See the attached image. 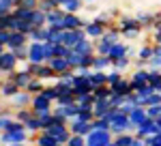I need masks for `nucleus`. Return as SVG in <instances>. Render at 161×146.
Returning a JSON list of instances; mask_svg holds the SVG:
<instances>
[{"mask_svg": "<svg viewBox=\"0 0 161 146\" xmlns=\"http://www.w3.org/2000/svg\"><path fill=\"white\" fill-rule=\"evenodd\" d=\"M7 80L15 82L19 88H26V86H28V82L32 80V73L26 71V69H15L13 73H9V75H7Z\"/></svg>", "mask_w": 161, "mask_h": 146, "instance_id": "13", "label": "nucleus"}, {"mask_svg": "<svg viewBox=\"0 0 161 146\" xmlns=\"http://www.w3.org/2000/svg\"><path fill=\"white\" fill-rule=\"evenodd\" d=\"M146 118H148V112H146V108H144V105H137V108L133 110L131 114H129V121H131V125H133V131H136V129H137V127H140L144 121H146Z\"/></svg>", "mask_w": 161, "mask_h": 146, "instance_id": "18", "label": "nucleus"}, {"mask_svg": "<svg viewBox=\"0 0 161 146\" xmlns=\"http://www.w3.org/2000/svg\"><path fill=\"white\" fill-rule=\"evenodd\" d=\"M112 135H118V133H125V131H133V125L129 121V114H123L120 110L116 112V116L112 118V127H110Z\"/></svg>", "mask_w": 161, "mask_h": 146, "instance_id": "4", "label": "nucleus"}, {"mask_svg": "<svg viewBox=\"0 0 161 146\" xmlns=\"http://www.w3.org/2000/svg\"><path fill=\"white\" fill-rule=\"evenodd\" d=\"M43 49H45V60L54 58V43H50V41H43Z\"/></svg>", "mask_w": 161, "mask_h": 146, "instance_id": "50", "label": "nucleus"}, {"mask_svg": "<svg viewBox=\"0 0 161 146\" xmlns=\"http://www.w3.org/2000/svg\"><path fill=\"white\" fill-rule=\"evenodd\" d=\"M92 69H99V71H110V69H112V58H110V56H105V54H95Z\"/></svg>", "mask_w": 161, "mask_h": 146, "instance_id": "26", "label": "nucleus"}, {"mask_svg": "<svg viewBox=\"0 0 161 146\" xmlns=\"http://www.w3.org/2000/svg\"><path fill=\"white\" fill-rule=\"evenodd\" d=\"M133 133H136L137 138H142V140H144V138H148V135H153V133H155V118H150V116H148V118L142 122Z\"/></svg>", "mask_w": 161, "mask_h": 146, "instance_id": "23", "label": "nucleus"}, {"mask_svg": "<svg viewBox=\"0 0 161 146\" xmlns=\"http://www.w3.org/2000/svg\"><path fill=\"white\" fill-rule=\"evenodd\" d=\"M13 54H15V58L19 62L28 60V43L26 45H19V48H13Z\"/></svg>", "mask_w": 161, "mask_h": 146, "instance_id": "41", "label": "nucleus"}, {"mask_svg": "<svg viewBox=\"0 0 161 146\" xmlns=\"http://www.w3.org/2000/svg\"><path fill=\"white\" fill-rule=\"evenodd\" d=\"M30 108H32V112H35V116H41V114H45V112H52L54 101H52V99H47L43 93H39V95H32Z\"/></svg>", "mask_w": 161, "mask_h": 146, "instance_id": "6", "label": "nucleus"}, {"mask_svg": "<svg viewBox=\"0 0 161 146\" xmlns=\"http://www.w3.org/2000/svg\"><path fill=\"white\" fill-rule=\"evenodd\" d=\"M15 2L17 0H0V15H9L15 9Z\"/></svg>", "mask_w": 161, "mask_h": 146, "instance_id": "42", "label": "nucleus"}, {"mask_svg": "<svg viewBox=\"0 0 161 146\" xmlns=\"http://www.w3.org/2000/svg\"><path fill=\"white\" fill-rule=\"evenodd\" d=\"M69 45H64V43H56L54 45V56H67L69 54Z\"/></svg>", "mask_w": 161, "mask_h": 146, "instance_id": "49", "label": "nucleus"}, {"mask_svg": "<svg viewBox=\"0 0 161 146\" xmlns=\"http://www.w3.org/2000/svg\"><path fill=\"white\" fill-rule=\"evenodd\" d=\"M69 129H71V133H77V135H84L86 138L90 131H92V122H88V121H82V118H71L69 121Z\"/></svg>", "mask_w": 161, "mask_h": 146, "instance_id": "12", "label": "nucleus"}, {"mask_svg": "<svg viewBox=\"0 0 161 146\" xmlns=\"http://www.w3.org/2000/svg\"><path fill=\"white\" fill-rule=\"evenodd\" d=\"M60 4L56 2V0H39V7L37 9H41L43 13H50V11H54V9H58Z\"/></svg>", "mask_w": 161, "mask_h": 146, "instance_id": "39", "label": "nucleus"}, {"mask_svg": "<svg viewBox=\"0 0 161 146\" xmlns=\"http://www.w3.org/2000/svg\"><path fill=\"white\" fill-rule=\"evenodd\" d=\"M125 77V73L123 71H118V69H114V67H112L110 71H108V84H116V82H118V80H123Z\"/></svg>", "mask_w": 161, "mask_h": 146, "instance_id": "43", "label": "nucleus"}, {"mask_svg": "<svg viewBox=\"0 0 161 146\" xmlns=\"http://www.w3.org/2000/svg\"><path fill=\"white\" fill-rule=\"evenodd\" d=\"M84 2H88V4H90V2H95V0H84Z\"/></svg>", "mask_w": 161, "mask_h": 146, "instance_id": "61", "label": "nucleus"}, {"mask_svg": "<svg viewBox=\"0 0 161 146\" xmlns=\"http://www.w3.org/2000/svg\"><path fill=\"white\" fill-rule=\"evenodd\" d=\"M150 43H161V32H155V30H153V36H150Z\"/></svg>", "mask_w": 161, "mask_h": 146, "instance_id": "54", "label": "nucleus"}, {"mask_svg": "<svg viewBox=\"0 0 161 146\" xmlns=\"http://www.w3.org/2000/svg\"><path fill=\"white\" fill-rule=\"evenodd\" d=\"M129 80H131L133 90L142 84H148V69H133V73L129 75Z\"/></svg>", "mask_w": 161, "mask_h": 146, "instance_id": "21", "label": "nucleus"}, {"mask_svg": "<svg viewBox=\"0 0 161 146\" xmlns=\"http://www.w3.org/2000/svg\"><path fill=\"white\" fill-rule=\"evenodd\" d=\"M112 122L108 121V118H95L92 121V129H110Z\"/></svg>", "mask_w": 161, "mask_h": 146, "instance_id": "48", "label": "nucleus"}, {"mask_svg": "<svg viewBox=\"0 0 161 146\" xmlns=\"http://www.w3.org/2000/svg\"><path fill=\"white\" fill-rule=\"evenodd\" d=\"M26 43H30L28 35L19 32V30H11V35H9V41H7V48L13 49V48H19V45H26Z\"/></svg>", "mask_w": 161, "mask_h": 146, "instance_id": "17", "label": "nucleus"}, {"mask_svg": "<svg viewBox=\"0 0 161 146\" xmlns=\"http://www.w3.org/2000/svg\"><path fill=\"white\" fill-rule=\"evenodd\" d=\"M26 131H30V133H39V131H43V125H41V118L39 116H32L30 121H26Z\"/></svg>", "mask_w": 161, "mask_h": 146, "instance_id": "34", "label": "nucleus"}, {"mask_svg": "<svg viewBox=\"0 0 161 146\" xmlns=\"http://www.w3.org/2000/svg\"><path fill=\"white\" fill-rule=\"evenodd\" d=\"M43 88H45L43 80H39V77H35V75H32V80L28 82V86H26L24 90H28L30 95H39V93H43Z\"/></svg>", "mask_w": 161, "mask_h": 146, "instance_id": "28", "label": "nucleus"}, {"mask_svg": "<svg viewBox=\"0 0 161 146\" xmlns=\"http://www.w3.org/2000/svg\"><path fill=\"white\" fill-rule=\"evenodd\" d=\"M84 0H67L64 4H62V9H64V13H80L82 9H84Z\"/></svg>", "mask_w": 161, "mask_h": 146, "instance_id": "30", "label": "nucleus"}, {"mask_svg": "<svg viewBox=\"0 0 161 146\" xmlns=\"http://www.w3.org/2000/svg\"><path fill=\"white\" fill-rule=\"evenodd\" d=\"M0 146H13V144H0Z\"/></svg>", "mask_w": 161, "mask_h": 146, "instance_id": "62", "label": "nucleus"}, {"mask_svg": "<svg viewBox=\"0 0 161 146\" xmlns=\"http://www.w3.org/2000/svg\"><path fill=\"white\" fill-rule=\"evenodd\" d=\"M146 112H148L150 118H157V116L161 114V103H159V105H148V108H146Z\"/></svg>", "mask_w": 161, "mask_h": 146, "instance_id": "51", "label": "nucleus"}, {"mask_svg": "<svg viewBox=\"0 0 161 146\" xmlns=\"http://www.w3.org/2000/svg\"><path fill=\"white\" fill-rule=\"evenodd\" d=\"M56 2H58V4H60V7H62V4H64V2H67V0H56Z\"/></svg>", "mask_w": 161, "mask_h": 146, "instance_id": "59", "label": "nucleus"}, {"mask_svg": "<svg viewBox=\"0 0 161 146\" xmlns=\"http://www.w3.org/2000/svg\"><path fill=\"white\" fill-rule=\"evenodd\" d=\"M32 144L35 146H60V142L56 138H52L50 133H45V131H39V133H35Z\"/></svg>", "mask_w": 161, "mask_h": 146, "instance_id": "22", "label": "nucleus"}, {"mask_svg": "<svg viewBox=\"0 0 161 146\" xmlns=\"http://www.w3.org/2000/svg\"><path fill=\"white\" fill-rule=\"evenodd\" d=\"M127 52H129V45H127L125 41H116V43H114V48L110 49V54H108V56H110L112 62H114V60H120V58H125V56H127Z\"/></svg>", "mask_w": 161, "mask_h": 146, "instance_id": "25", "label": "nucleus"}, {"mask_svg": "<svg viewBox=\"0 0 161 146\" xmlns=\"http://www.w3.org/2000/svg\"><path fill=\"white\" fill-rule=\"evenodd\" d=\"M28 140V131H2L0 133V144H26Z\"/></svg>", "mask_w": 161, "mask_h": 146, "instance_id": "9", "label": "nucleus"}, {"mask_svg": "<svg viewBox=\"0 0 161 146\" xmlns=\"http://www.w3.org/2000/svg\"><path fill=\"white\" fill-rule=\"evenodd\" d=\"M4 49H7V45H4V43H0V54H2Z\"/></svg>", "mask_w": 161, "mask_h": 146, "instance_id": "58", "label": "nucleus"}, {"mask_svg": "<svg viewBox=\"0 0 161 146\" xmlns=\"http://www.w3.org/2000/svg\"><path fill=\"white\" fill-rule=\"evenodd\" d=\"M17 65H19V60L15 58V54H13V49H4L2 54H0V75L2 73H13L15 69H17Z\"/></svg>", "mask_w": 161, "mask_h": 146, "instance_id": "7", "label": "nucleus"}, {"mask_svg": "<svg viewBox=\"0 0 161 146\" xmlns=\"http://www.w3.org/2000/svg\"><path fill=\"white\" fill-rule=\"evenodd\" d=\"M13 116H15L19 122H26V121H30V118L35 116V112H32V108H19V110L13 112Z\"/></svg>", "mask_w": 161, "mask_h": 146, "instance_id": "33", "label": "nucleus"}, {"mask_svg": "<svg viewBox=\"0 0 161 146\" xmlns=\"http://www.w3.org/2000/svg\"><path fill=\"white\" fill-rule=\"evenodd\" d=\"M148 84L161 93V69H148Z\"/></svg>", "mask_w": 161, "mask_h": 146, "instance_id": "27", "label": "nucleus"}, {"mask_svg": "<svg viewBox=\"0 0 161 146\" xmlns=\"http://www.w3.org/2000/svg\"><path fill=\"white\" fill-rule=\"evenodd\" d=\"M153 30H155V32H161V20H155V24H153Z\"/></svg>", "mask_w": 161, "mask_h": 146, "instance_id": "56", "label": "nucleus"}, {"mask_svg": "<svg viewBox=\"0 0 161 146\" xmlns=\"http://www.w3.org/2000/svg\"><path fill=\"white\" fill-rule=\"evenodd\" d=\"M88 20H82L80 13H64V20H62V26L64 30H73V28H84Z\"/></svg>", "mask_w": 161, "mask_h": 146, "instance_id": "14", "label": "nucleus"}, {"mask_svg": "<svg viewBox=\"0 0 161 146\" xmlns=\"http://www.w3.org/2000/svg\"><path fill=\"white\" fill-rule=\"evenodd\" d=\"M84 30H86V36H90V39H101L103 36V32H105V26L99 24V22H95V20H90V22H86L84 24Z\"/></svg>", "mask_w": 161, "mask_h": 146, "instance_id": "16", "label": "nucleus"}, {"mask_svg": "<svg viewBox=\"0 0 161 146\" xmlns=\"http://www.w3.org/2000/svg\"><path fill=\"white\" fill-rule=\"evenodd\" d=\"M108 146H118V144H116V142H114V140H112V142H110V144H108Z\"/></svg>", "mask_w": 161, "mask_h": 146, "instance_id": "60", "label": "nucleus"}, {"mask_svg": "<svg viewBox=\"0 0 161 146\" xmlns=\"http://www.w3.org/2000/svg\"><path fill=\"white\" fill-rule=\"evenodd\" d=\"M144 144H146V142H144L142 138H137V135H136V138H133V142H131L129 146H144Z\"/></svg>", "mask_w": 161, "mask_h": 146, "instance_id": "55", "label": "nucleus"}, {"mask_svg": "<svg viewBox=\"0 0 161 146\" xmlns=\"http://www.w3.org/2000/svg\"><path fill=\"white\" fill-rule=\"evenodd\" d=\"M114 140L110 129H92L86 135V146H108Z\"/></svg>", "mask_w": 161, "mask_h": 146, "instance_id": "3", "label": "nucleus"}, {"mask_svg": "<svg viewBox=\"0 0 161 146\" xmlns=\"http://www.w3.org/2000/svg\"><path fill=\"white\" fill-rule=\"evenodd\" d=\"M133 93L137 95V99H146V97H150L153 93H157V90H155V88H153L150 84H142V86H137Z\"/></svg>", "mask_w": 161, "mask_h": 146, "instance_id": "37", "label": "nucleus"}, {"mask_svg": "<svg viewBox=\"0 0 161 146\" xmlns=\"http://www.w3.org/2000/svg\"><path fill=\"white\" fill-rule=\"evenodd\" d=\"M0 99H2V95H0Z\"/></svg>", "mask_w": 161, "mask_h": 146, "instance_id": "63", "label": "nucleus"}, {"mask_svg": "<svg viewBox=\"0 0 161 146\" xmlns=\"http://www.w3.org/2000/svg\"><path fill=\"white\" fill-rule=\"evenodd\" d=\"M30 101H32V95L22 88L17 95H13L11 99H7V105L15 112V110H19V108H30Z\"/></svg>", "mask_w": 161, "mask_h": 146, "instance_id": "8", "label": "nucleus"}, {"mask_svg": "<svg viewBox=\"0 0 161 146\" xmlns=\"http://www.w3.org/2000/svg\"><path fill=\"white\" fill-rule=\"evenodd\" d=\"M50 67L56 71V75H60V73H64V71H69L71 69V65H69V60L64 58V56H54V58H50Z\"/></svg>", "mask_w": 161, "mask_h": 146, "instance_id": "24", "label": "nucleus"}, {"mask_svg": "<svg viewBox=\"0 0 161 146\" xmlns=\"http://www.w3.org/2000/svg\"><path fill=\"white\" fill-rule=\"evenodd\" d=\"M148 69H161V56L153 54V58L148 60Z\"/></svg>", "mask_w": 161, "mask_h": 146, "instance_id": "52", "label": "nucleus"}, {"mask_svg": "<svg viewBox=\"0 0 161 146\" xmlns=\"http://www.w3.org/2000/svg\"><path fill=\"white\" fill-rule=\"evenodd\" d=\"M82 39H86V30H84V28L62 30V43H64V45H69V48H75Z\"/></svg>", "mask_w": 161, "mask_h": 146, "instance_id": "11", "label": "nucleus"}, {"mask_svg": "<svg viewBox=\"0 0 161 146\" xmlns=\"http://www.w3.org/2000/svg\"><path fill=\"white\" fill-rule=\"evenodd\" d=\"M28 62H47L45 60L43 41H30L28 43Z\"/></svg>", "mask_w": 161, "mask_h": 146, "instance_id": "10", "label": "nucleus"}, {"mask_svg": "<svg viewBox=\"0 0 161 146\" xmlns=\"http://www.w3.org/2000/svg\"><path fill=\"white\" fill-rule=\"evenodd\" d=\"M43 95H45L47 99H52L54 103H56V101H58V97H60V93H58V88H56L54 84L45 86V88H43Z\"/></svg>", "mask_w": 161, "mask_h": 146, "instance_id": "40", "label": "nucleus"}, {"mask_svg": "<svg viewBox=\"0 0 161 146\" xmlns=\"http://www.w3.org/2000/svg\"><path fill=\"white\" fill-rule=\"evenodd\" d=\"M112 93H116V95H123V97L131 95V93H133L131 80H129V77H123V80H118L116 84H112Z\"/></svg>", "mask_w": 161, "mask_h": 146, "instance_id": "19", "label": "nucleus"}, {"mask_svg": "<svg viewBox=\"0 0 161 146\" xmlns=\"http://www.w3.org/2000/svg\"><path fill=\"white\" fill-rule=\"evenodd\" d=\"M45 133H50L52 138H56L60 144H67V140L71 138V129H69V125H64V122H58V121H54L47 127V129H43Z\"/></svg>", "mask_w": 161, "mask_h": 146, "instance_id": "5", "label": "nucleus"}, {"mask_svg": "<svg viewBox=\"0 0 161 146\" xmlns=\"http://www.w3.org/2000/svg\"><path fill=\"white\" fill-rule=\"evenodd\" d=\"M90 84H92V86L108 84V71H99V69H92V73H90Z\"/></svg>", "mask_w": 161, "mask_h": 146, "instance_id": "29", "label": "nucleus"}, {"mask_svg": "<svg viewBox=\"0 0 161 146\" xmlns=\"http://www.w3.org/2000/svg\"><path fill=\"white\" fill-rule=\"evenodd\" d=\"M67 146H86V138L77 135V133H71V138L67 140Z\"/></svg>", "mask_w": 161, "mask_h": 146, "instance_id": "45", "label": "nucleus"}, {"mask_svg": "<svg viewBox=\"0 0 161 146\" xmlns=\"http://www.w3.org/2000/svg\"><path fill=\"white\" fill-rule=\"evenodd\" d=\"M82 56H84V54H80V52H75V49L71 48V49H69V54H67L64 58L69 60L71 69H75V67H80V62H82Z\"/></svg>", "mask_w": 161, "mask_h": 146, "instance_id": "36", "label": "nucleus"}, {"mask_svg": "<svg viewBox=\"0 0 161 146\" xmlns=\"http://www.w3.org/2000/svg\"><path fill=\"white\" fill-rule=\"evenodd\" d=\"M28 71L32 73L35 77H39V80H43V82H54L58 75H56V71L50 67V62H28Z\"/></svg>", "mask_w": 161, "mask_h": 146, "instance_id": "2", "label": "nucleus"}, {"mask_svg": "<svg viewBox=\"0 0 161 146\" xmlns=\"http://www.w3.org/2000/svg\"><path fill=\"white\" fill-rule=\"evenodd\" d=\"M131 65H133V58H129V56H125V58H120V60H114V62H112V67H114V69H118V71H123V73L127 71Z\"/></svg>", "mask_w": 161, "mask_h": 146, "instance_id": "38", "label": "nucleus"}, {"mask_svg": "<svg viewBox=\"0 0 161 146\" xmlns=\"http://www.w3.org/2000/svg\"><path fill=\"white\" fill-rule=\"evenodd\" d=\"M155 122H157V125H159V127H161V114H159V116H157V118H155Z\"/></svg>", "mask_w": 161, "mask_h": 146, "instance_id": "57", "label": "nucleus"}, {"mask_svg": "<svg viewBox=\"0 0 161 146\" xmlns=\"http://www.w3.org/2000/svg\"><path fill=\"white\" fill-rule=\"evenodd\" d=\"M56 103H58V105H71V103H75V95H73V93H67V95H60Z\"/></svg>", "mask_w": 161, "mask_h": 146, "instance_id": "46", "label": "nucleus"}, {"mask_svg": "<svg viewBox=\"0 0 161 146\" xmlns=\"http://www.w3.org/2000/svg\"><path fill=\"white\" fill-rule=\"evenodd\" d=\"M30 41H45L47 39V26H41V28H32V32L28 35Z\"/></svg>", "mask_w": 161, "mask_h": 146, "instance_id": "35", "label": "nucleus"}, {"mask_svg": "<svg viewBox=\"0 0 161 146\" xmlns=\"http://www.w3.org/2000/svg\"><path fill=\"white\" fill-rule=\"evenodd\" d=\"M62 20H64V9H62V7H58V9H54V11L47 13V26L56 28V30H64Z\"/></svg>", "mask_w": 161, "mask_h": 146, "instance_id": "15", "label": "nucleus"}, {"mask_svg": "<svg viewBox=\"0 0 161 146\" xmlns=\"http://www.w3.org/2000/svg\"><path fill=\"white\" fill-rule=\"evenodd\" d=\"M133 138H136V133H133V131H125V133L114 135V142H116L118 146H129L131 142H133Z\"/></svg>", "mask_w": 161, "mask_h": 146, "instance_id": "31", "label": "nucleus"}, {"mask_svg": "<svg viewBox=\"0 0 161 146\" xmlns=\"http://www.w3.org/2000/svg\"><path fill=\"white\" fill-rule=\"evenodd\" d=\"M116 26L120 28V35L129 41H133L144 32V26L137 17H129V15H118L116 17Z\"/></svg>", "mask_w": 161, "mask_h": 146, "instance_id": "1", "label": "nucleus"}, {"mask_svg": "<svg viewBox=\"0 0 161 146\" xmlns=\"http://www.w3.org/2000/svg\"><path fill=\"white\" fill-rule=\"evenodd\" d=\"M92 95L97 99H110L112 97V86L110 84H101V86H95Z\"/></svg>", "mask_w": 161, "mask_h": 146, "instance_id": "32", "label": "nucleus"}, {"mask_svg": "<svg viewBox=\"0 0 161 146\" xmlns=\"http://www.w3.org/2000/svg\"><path fill=\"white\" fill-rule=\"evenodd\" d=\"M15 7H22V9H37L39 0H17Z\"/></svg>", "mask_w": 161, "mask_h": 146, "instance_id": "47", "label": "nucleus"}, {"mask_svg": "<svg viewBox=\"0 0 161 146\" xmlns=\"http://www.w3.org/2000/svg\"><path fill=\"white\" fill-rule=\"evenodd\" d=\"M133 67L136 69H148V60H144V58H133Z\"/></svg>", "mask_w": 161, "mask_h": 146, "instance_id": "53", "label": "nucleus"}, {"mask_svg": "<svg viewBox=\"0 0 161 146\" xmlns=\"http://www.w3.org/2000/svg\"><path fill=\"white\" fill-rule=\"evenodd\" d=\"M22 88L15 84V82H11V80H2L0 82V95H2V99H11L13 95H17Z\"/></svg>", "mask_w": 161, "mask_h": 146, "instance_id": "20", "label": "nucleus"}, {"mask_svg": "<svg viewBox=\"0 0 161 146\" xmlns=\"http://www.w3.org/2000/svg\"><path fill=\"white\" fill-rule=\"evenodd\" d=\"M137 56H140V58H144V60H150V58H153V43L142 45V48L137 49Z\"/></svg>", "mask_w": 161, "mask_h": 146, "instance_id": "44", "label": "nucleus"}]
</instances>
